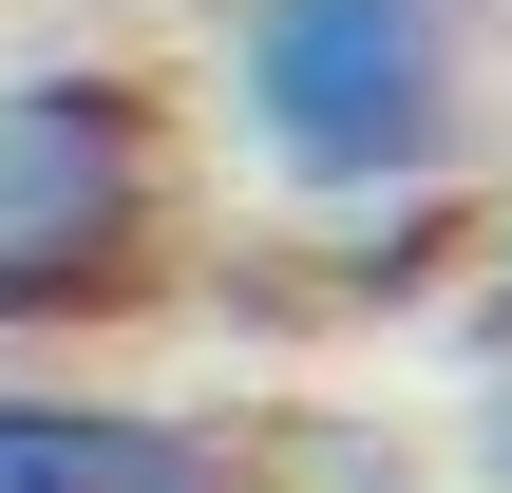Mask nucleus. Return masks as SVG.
<instances>
[{
	"instance_id": "f257e3e1",
	"label": "nucleus",
	"mask_w": 512,
	"mask_h": 493,
	"mask_svg": "<svg viewBox=\"0 0 512 493\" xmlns=\"http://www.w3.org/2000/svg\"><path fill=\"white\" fill-rule=\"evenodd\" d=\"M494 57H512V0H228L209 114L304 228H361V209H456L475 190Z\"/></svg>"
},
{
	"instance_id": "f03ea898",
	"label": "nucleus",
	"mask_w": 512,
	"mask_h": 493,
	"mask_svg": "<svg viewBox=\"0 0 512 493\" xmlns=\"http://www.w3.org/2000/svg\"><path fill=\"white\" fill-rule=\"evenodd\" d=\"M190 247V152L171 95L114 57H19L0 76V342L133 323Z\"/></svg>"
},
{
	"instance_id": "7ed1b4c3",
	"label": "nucleus",
	"mask_w": 512,
	"mask_h": 493,
	"mask_svg": "<svg viewBox=\"0 0 512 493\" xmlns=\"http://www.w3.org/2000/svg\"><path fill=\"white\" fill-rule=\"evenodd\" d=\"M0 493H228V437L133 380H0Z\"/></svg>"
},
{
	"instance_id": "20e7f679",
	"label": "nucleus",
	"mask_w": 512,
	"mask_h": 493,
	"mask_svg": "<svg viewBox=\"0 0 512 493\" xmlns=\"http://www.w3.org/2000/svg\"><path fill=\"white\" fill-rule=\"evenodd\" d=\"M475 493H512V342L475 361Z\"/></svg>"
},
{
	"instance_id": "39448f33",
	"label": "nucleus",
	"mask_w": 512,
	"mask_h": 493,
	"mask_svg": "<svg viewBox=\"0 0 512 493\" xmlns=\"http://www.w3.org/2000/svg\"><path fill=\"white\" fill-rule=\"evenodd\" d=\"M475 266H494V304H512V209H475Z\"/></svg>"
}]
</instances>
